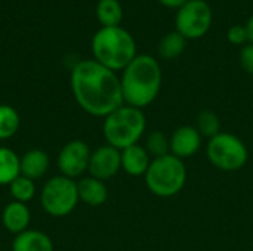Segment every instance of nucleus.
Segmentation results:
<instances>
[{"instance_id": "nucleus-17", "label": "nucleus", "mask_w": 253, "mask_h": 251, "mask_svg": "<svg viewBox=\"0 0 253 251\" xmlns=\"http://www.w3.org/2000/svg\"><path fill=\"white\" fill-rule=\"evenodd\" d=\"M21 157L7 146H0V186H9L19 175Z\"/></svg>"}, {"instance_id": "nucleus-3", "label": "nucleus", "mask_w": 253, "mask_h": 251, "mask_svg": "<svg viewBox=\"0 0 253 251\" xmlns=\"http://www.w3.org/2000/svg\"><path fill=\"white\" fill-rule=\"evenodd\" d=\"M92 55L108 70L123 71L138 55L133 36L123 27H101L92 37Z\"/></svg>"}, {"instance_id": "nucleus-23", "label": "nucleus", "mask_w": 253, "mask_h": 251, "mask_svg": "<svg viewBox=\"0 0 253 251\" xmlns=\"http://www.w3.org/2000/svg\"><path fill=\"white\" fill-rule=\"evenodd\" d=\"M9 192L13 198V201L18 203H24L27 204L28 201H31L36 195V183L34 180L24 178V176H18L10 185H9Z\"/></svg>"}, {"instance_id": "nucleus-18", "label": "nucleus", "mask_w": 253, "mask_h": 251, "mask_svg": "<svg viewBox=\"0 0 253 251\" xmlns=\"http://www.w3.org/2000/svg\"><path fill=\"white\" fill-rule=\"evenodd\" d=\"M185 47H187V38L181 36L178 31H170L162 37L157 50L160 58L166 61H172L179 58L184 53Z\"/></svg>"}, {"instance_id": "nucleus-11", "label": "nucleus", "mask_w": 253, "mask_h": 251, "mask_svg": "<svg viewBox=\"0 0 253 251\" xmlns=\"http://www.w3.org/2000/svg\"><path fill=\"white\" fill-rule=\"evenodd\" d=\"M169 142L170 154L178 157L179 160H187L200 151L203 145V136L199 133L196 126L184 124L172 132V135L169 136Z\"/></svg>"}, {"instance_id": "nucleus-25", "label": "nucleus", "mask_w": 253, "mask_h": 251, "mask_svg": "<svg viewBox=\"0 0 253 251\" xmlns=\"http://www.w3.org/2000/svg\"><path fill=\"white\" fill-rule=\"evenodd\" d=\"M240 65L242 68L248 72L253 75V44L252 43H248L242 47L240 50Z\"/></svg>"}, {"instance_id": "nucleus-12", "label": "nucleus", "mask_w": 253, "mask_h": 251, "mask_svg": "<svg viewBox=\"0 0 253 251\" xmlns=\"http://www.w3.org/2000/svg\"><path fill=\"white\" fill-rule=\"evenodd\" d=\"M122 157V170L133 178L144 176L151 164V157L141 143H135L120 151Z\"/></svg>"}, {"instance_id": "nucleus-7", "label": "nucleus", "mask_w": 253, "mask_h": 251, "mask_svg": "<svg viewBox=\"0 0 253 251\" xmlns=\"http://www.w3.org/2000/svg\"><path fill=\"white\" fill-rule=\"evenodd\" d=\"M77 182L65 176H53L40 191L42 209L52 217L68 216L79 204Z\"/></svg>"}, {"instance_id": "nucleus-5", "label": "nucleus", "mask_w": 253, "mask_h": 251, "mask_svg": "<svg viewBox=\"0 0 253 251\" xmlns=\"http://www.w3.org/2000/svg\"><path fill=\"white\" fill-rule=\"evenodd\" d=\"M187 167L184 160L168 154L153 158L144 175L147 189L159 198H170L178 195L187 183Z\"/></svg>"}, {"instance_id": "nucleus-10", "label": "nucleus", "mask_w": 253, "mask_h": 251, "mask_svg": "<svg viewBox=\"0 0 253 251\" xmlns=\"http://www.w3.org/2000/svg\"><path fill=\"white\" fill-rule=\"evenodd\" d=\"M122 170L120 149L105 143L92 151L89 161V176L107 182Z\"/></svg>"}, {"instance_id": "nucleus-14", "label": "nucleus", "mask_w": 253, "mask_h": 251, "mask_svg": "<svg viewBox=\"0 0 253 251\" xmlns=\"http://www.w3.org/2000/svg\"><path fill=\"white\" fill-rule=\"evenodd\" d=\"M79 200L90 207H99L108 200V188L105 182L92 176H84L77 180Z\"/></svg>"}, {"instance_id": "nucleus-27", "label": "nucleus", "mask_w": 253, "mask_h": 251, "mask_svg": "<svg viewBox=\"0 0 253 251\" xmlns=\"http://www.w3.org/2000/svg\"><path fill=\"white\" fill-rule=\"evenodd\" d=\"M246 30H248V37H249V43L253 44V15L248 19L246 22Z\"/></svg>"}, {"instance_id": "nucleus-24", "label": "nucleus", "mask_w": 253, "mask_h": 251, "mask_svg": "<svg viewBox=\"0 0 253 251\" xmlns=\"http://www.w3.org/2000/svg\"><path fill=\"white\" fill-rule=\"evenodd\" d=\"M227 38L234 46H245L249 43L246 25H233L227 31Z\"/></svg>"}, {"instance_id": "nucleus-13", "label": "nucleus", "mask_w": 253, "mask_h": 251, "mask_svg": "<svg viewBox=\"0 0 253 251\" xmlns=\"http://www.w3.org/2000/svg\"><path fill=\"white\" fill-rule=\"evenodd\" d=\"M1 222L7 232L18 235V234L27 231L30 226V222H31L30 209L24 203L12 201L3 209Z\"/></svg>"}, {"instance_id": "nucleus-21", "label": "nucleus", "mask_w": 253, "mask_h": 251, "mask_svg": "<svg viewBox=\"0 0 253 251\" xmlns=\"http://www.w3.org/2000/svg\"><path fill=\"white\" fill-rule=\"evenodd\" d=\"M144 148L150 154L151 158H159L163 155L170 154V142L169 136L162 130H153L148 135H145Z\"/></svg>"}, {"instance_id": "nucleus-15", "label": "nucleus", "mask_w": 253, "mask_h": 251, "mask_svg": "<svg viewBox=\"0 0 253 251\" xmlns=\"http://www.w3.org/2000/svg\"><path fill=\"white\" fill-rule=\"evenodd\" d=\"M19 170L24 178L42 179L49 170V155L43 149H30L21 157Z\"/></svg>"}, {"instance_id": "nucleus-16", "label": "nucleus", "mask_w": 253, "mask_h": 251, "mask_svg": "<svg viewBox=\"0 0 253 251\" xmlns=\"http://www.w3.org/2000/svg\"><path fill=\"white\" fill-rule=\"evenodd\" d=\"M12 251H53V243L44 232L27 229L15 235Z\"/></svg>"}, {"instance_id": "nucleus-19", "label": "nucleus", "mask_w": 253, "mask_h": 251, "mask_svg": "<svg viewBox=\"0 0 253 251\" xmlns=\"http://www.w3.org/2000/svg\"><path fill=\"white\" fill-rule=\"evenodd\" d=\"M95 12L102 27H119L123 19V7L119 0H99Z\"/></svg>"}, {"instance_id": "nucleus-6", "label": "nucleus", "mask_w": 253, "mask_h": 251, "mask_svg": "<svg viewBox=\"0 0 253 251\" xmlns=\"http://www.w3.org/2000/svg\"><path fill=\"white\" fill-rule=\"evenodd\" d=\"M206 157L215 169L233 173L246 166L249 160V149L237 135L219 132L208 141Z\"/></svg>"}, {"instance_id": "nucleus-22", "label": "nucleus", "mask_w": 253, "mask_h": 251, "mask_svg": "<svg viewBox=\"0 0 253 251\" xmlns=\"http://www.w3.org/2000/svg\"><path fill=\"white\" fill-rule=\"evenodd\" d=\"M196 129L199 130V133L205 138H208V141L213 136H216L221 130V120L218 117L216 112L211 111V109H202L197 114L196 118Z\"/></svg>"}, {"instance_id": "nucleus-20", "label": "nucleus", "mask_w": 253, "mask_h": 251, "mask_svg": "<svg viewBox=\"0 0 253 251\" xmlns=\"http://www.w3.org/2000/svg\"><path fill=\"white\" fill-rule=\"evenodd\" d=\"M21 126L18 111L6 104H0V141L10 139L16 135Z\"/></svg>"}, {"instance_id": "nucleus-8", "label": "nucleus", "mask_w": 253, "mask_h": 251, "mask_svg": "<svg viewBox=\"0 0 253 251\" xmlns=\"http://www.w3.org/2000/svg\"><path fill=\"white\" fill-rule=\"evenodd\" d=\"M212 9L205 0H188L176 12L175 31L187 40L202 38L212 25Z\"/></svg>"}, {"instance_id": "nucleus-1", "label": "nucleus", "mask_w": 253, "mask_h": 251, "mask_svg": "<svg viewBox=\"0 0 253 251\" xmlns=\"http://www.w3.org/2000/svg\"><path fill=\"white\" fill-rule=\"evenodd\" d=\"M70 84L76 102L89 115L105 118L125 104L120 77L95 59L79 61L71 70Z\"/></svg>"}, {"instance_id": "nucleus-4", "label": "nucleus", "mask_w": 253, "mask_h": 251, "mask_svg": "<svg viewBox=\"0 0 253 251\" xmlns=\"http://www.w3.org/2000/svg\"><path fill=\"white\" fill-rule=\"evenodd\" d=\"M145 132L147 117L144 109L126 104L108 114L102 124L105 142L120 151L139 143V141L145 136Z\"/></svg>"}, {"instance_id": "nucleus-2", "label": "nucleus", "mask_w": 253, "mask_h": 251, "mask_svg": "<svg viewBox=\"0 0 253 251\" xmlns=\"http://www.w3.org/2000/svg\"><path fill=\"white\" fill-rule=\"evenodd\" d=\"M163 83V71L159 61L151 55H136L122 71L120 84L126 105L144 109L151 105Z\"/></svg>"}, {"instance_id": "nucleus-9", "label": "nucleus", "mask_w": 253, "mask_h": 251, "mask_svg": "<svg viewBox=\"0 0 253 251\" xmlns=\"http://www.w3.org/2000/svg\"><path fill=\"white\" fill-rule=\"evenodd\" d=\"M90 155L92 151L84 141L73 139L67 142L58 155V167L61 175L70 179L82 178L89 169Z\"/></svg>"}, {"instance_id": "nucleus-26", "label": "nucleus", "mask_w": 253, "mask_h": 251, "mask_svg": "<svg viewBox=\"0 0 253 251\" xmlns=\"http://www.w3.org/2000/svg\"><path fill=\"white\" fill-rule=\"evenodd\" d=\"M163 6L170 7V9H179L181 6H184L188 0H159Z\"/></svg>"}]
</instances>
